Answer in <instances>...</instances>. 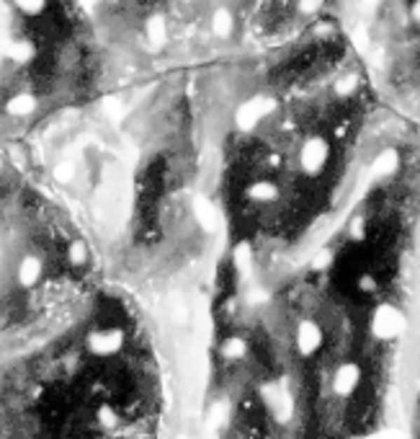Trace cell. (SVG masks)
<instances>
[{
	"mask_svg": "<svg viewBox=\"0 0 420 439\" xmlns=\"http://www.w3.org/2000/svg\"><path fill=\"white\" fill-rule=\"evenodd\" d=\"M407 331V315L397 305L381 303L372 315V334L379 341H395Z\"/></svg>",
	"mask_w": 420,
	"mask_h": 439,
	"instance_id": "6da1fadb",
	"label": "cell"
},
{
	"mask_svg": "<svg viewBox=\"0 0 420 439\" xmlns=\"http://www.w3.org/2000/svg\"><path fill=\"white\" fill-rule=\"evenodd\" d=\"M330 160V145H327L325 137L312 135L307 137L299 148V168L307 176H318L323 168L327 166Z\"/></svg>",
	"mask_w": 420,
	"mask_h": 439,
	"instance_id": "7a4b0ae2",
	"label": "cell"
},
{
	"mask_svg": "<svg viewBox=\"0 0 420 439\" xmlns=\"http://www.w3.org/2000/svg\"><path fill=\"white\" fill-rule=\"evenodd\" d=\"M323 341H325V334H323V328H320L318 320H312V318L299 320L297 334H294V343H297V351H299L302 357L318 354Z\"/></svg>",
	"mask_w": 420,
	"mask_h": 439,
	"instance_id": "3957f363",
	"label": "cell"
},
{
	"mask_svg": "<svg viewBox=\"0 0 420 439\" xmlns=\"http://www.w3.org/2000/svg\"><path fill=\"white\" fill-rule=\"evenodd\" d=\"M361 385V367L356 362H343L341 367L333 372V380H330V388L338 398H348L358 391Z\"/></svg>",
	"mask_w": 420,
	"mask_h": 439,
	"instance_id": "277c9868",
	"label": "cell"
},
{
	"mask_svg": "<svg viewBox=\"0 0 420 439\" xmlns=\"http://www.w3.org/2000/svg\"><path fill=\"white\" fill-rule=\"evenodd\" d=\"M124 346V334L119 328H103V331H95V334L88 336V349L98 354V357H111Z\"/></svg>",
	"mask_w": 420,
	"mask_h": 439,
	"instance_id": "5b68a950",
	"label": "cell"
},
{
	"mask_svg": "<svg viewBox=\"0 0 420 439\" xmlns=\"http://www.w3.org/2000/svg\"><path fill=\"white\" fill-rule=\"evenodd\" d=\"M41 280V261L36 256H24L18 263V282L24 287H34Z\"/></svg>",
	"mask_w": 420,
	"mask_h": 439,
	"instance_id": "8992f818",
	"label": "cell"
},
{
	"mask_svg": "<svg viewBox=\"0 0 420 439\" xmlns=\"http://www.w3.org/2000/svg\"><path fill=\"white\" fill-rule=\"evenodd\" d=\"M219 354H222L224 360H243L248 354V343L243 336H227L219 346Z\"/></svg>",
	"mask_w": 420,
	"mask_h": 439,
	"instance_id": "52a82bcc",
	"label": "cell"
},
{
	"mask_svg": "<svg viewBox=\"0 0 420 439\" xmlns=\"http://www.w3.org/2000/svg\"><path fill=\"white\" fill-rule=\"evenodd\" d=\"M232 26H235V21H232L230 11L227 8L215 11V18H212V32H215L217 37H230Z\"/></svg>",
	"mask_w": 420,
	"mask_h": 439,
	"instance_id": "ba28073f",
	"label": "cell"
},
{
	"mask_svg": "<svg viewBox=\"0 0 420 439\" xmlns=\"http://www.w3.org/2000/svg\"><path fill=\"white\" fill-rule=\"evenodd\" d=\"M397 166H400V158H397V152L395 150H384L377 158V163H374V171L379 176H389V173H395Z\"/></svg>",
	"mask_w": 420,
	"mask_h": 439,
	"instance_id": "9c48e42d",
	"label": "cell"
},
{
	"mask_svg": "<svg viewBox=\"0 0 420 439\" xmlns=\"http://www.w3.org/2000/svg\"><path fill=\"white\" fill-rule=\"evenodd\" d=\"M250 199L255 202H273L276 199V186L269 184V181H255L250 186Z\"/></svg>",
	"mask_w": 420,
	"mask_h": 439,
	"instance_id": "30bf717a",
	"label": "cell"
},
{
	"mask_svg": "<svg viewBox=\"0 0 420 439\" xmlns=\"http://www.w3.org/2000/svg\"><path fill=\"white\" fill-rule=\"evenodd\" d=\"M34 109V98L29 93H18L8 101V112L11 114H29Z\"/></svg>",
	"mask_w": 420,
	"mask_h": 439,
	"instance_id": "8fae6325",
	"label": "cell"
},
{
	"mask_svg": "<svg viewBox=\"0 0 420 439\" xmlns=\"http://www.w3.org/2000/svg\"><path fill=\"white\" fill-rule=\"evenodd\" d=\"M8 57L13 60V63H29V60L34 57V49H32V44H26V41H18V44H11Z\"/></svg>",
	"mask_w": 420,
	"mask_h": 439,
	"instance_id": "7c38bea8",
	"label": "cell"
},
{
	"mask_svg": "<svg viewBox=\"0 0 420 439\" xmlns=\"http://www.w3.org/2000/svg\"><path fill=\"white\" fill-rule=\"evenodd\" d=\"M18 8L24 11L26 16H41V13H47V3H21Z\"/></svg>",
	"mask_w": 420,
	"mask_h": 439,
	"instance_id": "4fadbf2b",
	"label": "cell"
},
{
	"mask_svg": "<svg viewBox=\"0 0 420 439\" xmlns=\"http://www.w3.org/2000/svg\"><path fill=\"white\" fill-rule=\"evenodd\" d=\"M98 421H101L103 426H114V424H116V414L111 411V406L98 408Z\"/></svg>",
	"mask_w": 420,
	"mask_h": 439,
	"instance_id": "5bb4252c",
	"label": "cell"
},
{
	"mask_svg": "<svg viewBox=\"0 0 420 439\" xmlns=\"http://www.w3.org/2000/svg\"><path fill=\"white\" fill-rule=\"evenodd\" d=\"M353 86H356V75H346V78L338 83L341 93H351V91H353Z\"/></svg>",
	"mask_w": 420,
	"mask_h": 439,
	"instance_id": "9a60e30c",
	"label": "cell"
},
{
	"mask_svg": "<svg viewBox=\"0 0 420 439\" xmlns=\"http://www.w3.org/2000/svg\"><path fill=\"white\" fill-rule=\"evenodd\" d=\"M72 261L75 263L86 261V248H83V243H75V246H72Z\"/></svg>",
	"mask_w": 420,
	"mask_h": 439,
	"instance_id": "2e32d148",
	"label": "cell"
},
{
	"mask_svg": "<svg viewBox=\"0 0 420 439\" xmlns=\"http://www.w3.org/2000/svg\"><path fill=\"white\" fill-rule=\"evenodd\" d=\"M410 16H412V21H415V24H420V3H415V6L410 8Z\"/></svg>",
	"mask_w": 420,
	"mask_h": 439,
	"instance_id": "e0dca14e",
	"label": "cell"
},
{
	"mask_svg": "<svg viewBox=\"0 0 420 439\" xmlns=\"http://www.w3.org/2000/svg\"><path fill=\"white\" fill-rule=\"evenodd\" d=\"M302 6V11H304V13H312V11H318V3H299Z\"/></svg>",
	"mask_w": 420,
	"mask_h": 439,
	"instance_id": "ac0fdd59",
	"label": "cell"
},
{
	"mask_svg": "<svg viewBox=\"0 0 420 439\" xmlns=\"http://www.w3.org/2000/svg\"><path fill=\"white\" fill-rule=\"evenodd\" d=\"M351 439H374V437H351Z\"/></svg>",
	"mask_w": 420,
	"mask_h": 439,
	"instance_id": "d6986e66",
	"label": "cell"
}]
</instances>
